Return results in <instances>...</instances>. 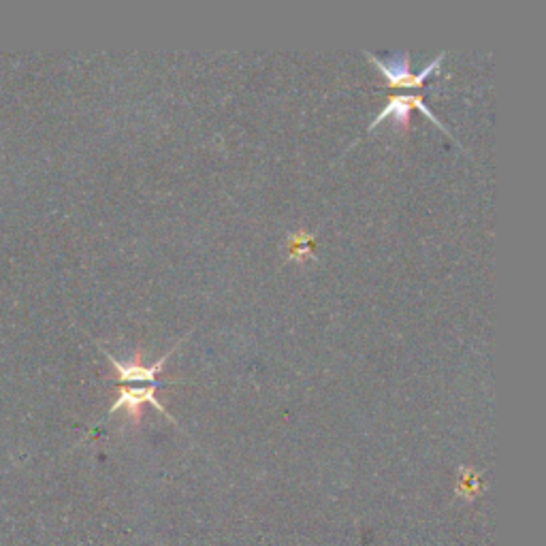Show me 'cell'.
<instances>
[{"instance_id": "obj_1", "label": "cell", "mask_w": 546, "mask_h": 546, "mask_svg": "<svg viewBox=\"0 0 546 546\" xmlns=\"http://www.w3.org/2000/svg\"><path fill=\"white\" fill-rule=\"evenodd\" d=\"M365 56L384 75V79H387L391 88H421L431 75L438 73V69L442 67V62L446 58V54L442 52L438 58H433L429 67H425L421 73L414 75L410 73V58L406 54H401L399 58H391L389 62H382L380 58H376L369 52H365Z\"/></svg>"}, {"instance_id": "obj_2", "label": "cell", "mask_w": 546, "mask_h": 546, "mask_svg": "<svg viewBox=\"0 0 546 546\" xmlns=\"http://www.w3.org/2000/svg\"><path fill=\"white\" fill-rule=\"evenodd\" d=\"M412 107L419 109L423 116H427V120H431L433 124H436V126L440 128V131H444L448 137H453V133L448 131V128L436 118V114H433V111L427 107V103L423 101V96H421V94H416V96H410V94H397V96H391L389 103H387V107H384V109L380 111V114H378L372 122H369L367 131L372 133L376 126H380L384 120H391V118L395 120L397 126H401V128H404V131H406V128H410V109H412Z\"/></svg>"}, {"instance_id": "obj_3", "label": "cell", "mask_w": 546, "mask_h": 546, "mask_svg": "<svg viewBox=\"0 0 546 546\" xmlns=\"http://www.w3.org/2000/svg\"><path fill=\"white\" fill-rule=\"evenodd\" d=\"M158 384H163V382H158ZM158 384H150V387H122V389H120V395H118V399H116V404L111 406L109 414H116V412L124 410V412H128V416H131V421H133L135 425H139V423H141V408L146 406V404H150V406H154L160 414L167 416V419H169L171 423H175L173 416H171V414L165 410V406L160 404V401L156 399V387H158Z\"/></svg>"}, {"instance_id": "obj_4", "label": "cell", "mask_w": 546, "mask_h": 546, "mask_svg": "<svg viewBox=\"0 0 546 546\" xmlns=\"http://www.w3.org/2000/svg\"><path fill=\"white\" fill-rule=\"evenodd\" d=\"M178 348H180V344H178V346H173L165 357H160V359H158L156 363H152V365H143V363H141V350H137V352H135V357H133V361H128V363H122V361H118L116 357H111V355H107V359H109L111 367H114L116 378L120 380V384H126V382H133V384H139V382H152V384H158V382H156V376H158L160 372H163V367H165L167 359H169V357L173 355V352L178 350Z\"/></svg>"}, {"instance_id": "obj_5", "label": "cell", "mask_w": 546, "mask_h": 546, "mask_svg": "<svg viewBox=\"0 0 546 546\" xmlns=\"http://www.w3.org/2000/svg\"><path fill=\"white\" fill-rule=\"evenodd\" d=\"M288 259L305 263L308 259H314V235L297 231L288 237Z\"/></svg>"}]
</instances>
